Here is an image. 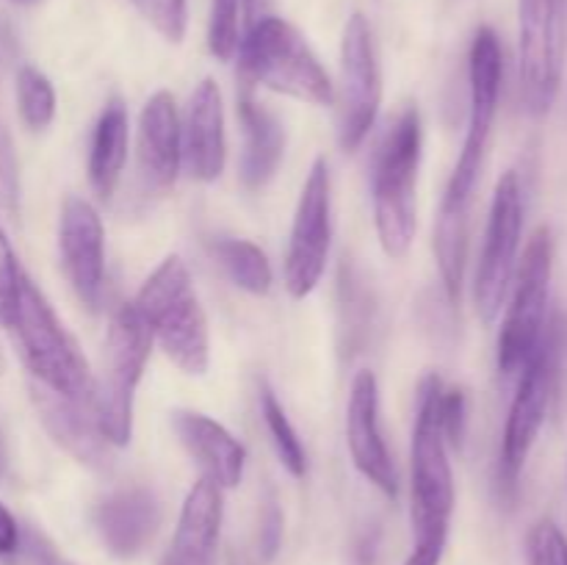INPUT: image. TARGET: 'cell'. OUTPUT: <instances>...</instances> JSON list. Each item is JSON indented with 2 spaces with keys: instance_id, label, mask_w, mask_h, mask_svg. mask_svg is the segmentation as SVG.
<instances>
[{
  "instance_id": "6da1fadb",
  "label": "cell",
  "mask_w": 567,
  "mask_h": 565,
  "mask_svg": "<svg viewBox=\"0 0 567 565\" xmlns=\"http://www.w3.org/2000/svg\"><path fill=\"white\" fill-rule=\"evenodd\" d=\"M468 81H471V109L468 131H465L463 150L449 177L446 197L441 203V216L435 227V255L441 266L443 286L452 302H457L463 291L465 275V242H468V208L474 197L476 181H480L482 161H485L487 144H491L493 125L498 114V97H502L504 81V53L498 33L482 25L471 42L468 55Z\"/></svg>"
},
{
  "instance_id": "7a4b0ae2",
  "label": "cell",
  "mask_w": 567,
  "mask_h": 565,
  "mask_svg": "<svg viewBox=\"0 0 567 565\" xmlns=\"http://www.w3.org/2000/svg\"><path fill=\"white\" fill-rule=\"evenodd\" d=\"M133 308L147 325L153 343L183 371L203 377L210 366V336L192 271L181 255H169L142 282Z\"/></svg>"
},
{
  "instance_id": "3957f363",
  "label": "cell",
  "mask_w": 567,
  "mask_h": 565,
  "mask_svg": "<svg viewBox=\"0 0 567 565\" xmlns=\"http://www.w3.org/2000/svg\"><path fill=\"white\" fill-rule=\"evenodd\" d=\"M424 127L415 105L404 109L388 127L374 158V225L377 238L388 258H404L413 247L419 216H415V183H419Z\"/></svg>"
},
{
  "instance_id": "277c9868",
  "label": "cell",
  "mask_w": 567,
  "mask_h": 565,
  "mask_svg": "<svg viewBox=\"0 0 567 565\" xmlns=\"http://www.w3.org/2000/svg\"><path fill=\"white\" fill-rule=\"evenodd\" d=\"M238 70L247 86H266L310 105L336 103V86L302 33L282 17H264L238 42Z\"/></svg>"
},
{
  "instance_id": "5b68a950",
  "label": "cell",
  "mask_w": 567,
  "mask_h": 565,
  "mask_svg": "<svg viewBox=\"0 0 567 565\" xmlns=\"http://www.w3.org/2000/svg\"><path fill=\"white\" fill-rule=\"evenodd\" d=\"M9 330L33 382L70 399H92L94 371L89 369L75 338L64 330L55 310L28 275L22 280Z\"/></svg>"
},
{
  "instance_id": "8992f818",
  "label": "cell",
  "mask_w": 567,
  "mask_h": 565,
  "mask_svg": "<svg viewBox=\"0 0 567 565\" xmlns=\"http://www.w3.org/2000/svg\"><path fill=\"white\" fill-rule=\"evenodd\" d=\"M563 321L554 316L548 319L540 343L518 371L513 404H509L507 424H504L502 449H498V491L504 499H515L520 485V474L526 469L537 435L546 424L554 391H557L559 358H563Z\"/></svg>"
},
{
  "instance_id": "52a82bcc",
  "label": "cell",
  "mask_w": 567,
  "mask_h": 565,
  "mask_svg": "<svg viewBox=\"0 0 567 565\" xmlns=\"http://www.w3.org/2000/svg\"><path fill=\"white\" fill-rule=\"evenodd\" d=\"M441 393L443 382L437 374H426L419 388V413L413 427V537L432 541L449 537L454 502V471L449 460V443L441 427Z\"/></svg>"
},
{
  "instance_id": "ba28073f",
  "label": "cell",
  "mask_w": 567,
  "mask_h": 565,
  "mask_svg": "<svg viewBox=\"0 0 567 565\" xmlns=\"http://www.w3.org/2000/svg\"><path fill=\"white\" fill-rule=\"evenodd\" d=\"M150 349H153V336L138 310L133 308V302L120 305L111 319L92 388L94 415L111 446H127L133 438V402L150 360Z\"/></svg>"
},
{
  "instance_id": "9c48e42d",
  "label": "cell",
  "mask_w": 567,
  "mask_h": 565,
  "mask_svg": "<svg viewBox=\"0 0 567 565\" xmlns=\"http://www.w3.org/2000/svg\"><path fill=\"white\" fill-rule=\"evenodd\" d=\"M554 275V238L548 227H537L515 266L509 286L507 314L498 330V369L513 377L524 369L526 360L540 343L548 327V299H551Z\"/></svg>"
},
{
  "instance_id": "30bf717a",
  "label": "cell",
  "mask_w": 567,
  "mask_h": 565,
  "mask_svg": "<svg viewBox=\"0 0 567 565\" xmlns=\"http://www.w3.org/2000/svg\"><path fill=\"white\" fill-rule=\"evenodd\" d=\"M567 61V0H518V83L535 120L554 109Z\"/></svg>"
},
{
  "instance_id": "8fae6325",
  "label": "cell",
  "mask_w": 567,
  "mask_h": 565,
  "mask_svg": "<svg viewBox=\"0 0 567 565\" xmlns=\"http://www.w3.org/2000/svg\"><path fill=\"white\" fill-rule=\"evenodd\" d=\"M520 236H524V186L518 172L498 177L487 214L485 244L480 253L474 282V302L482 325H493L502 316L518 266Z\"/></svg>"
},
{
  "instance_id": "7c38bea8",
  "label": "cell",
  "mask_w": 567,
  "mask_h": 565,
  "mask_svg": "<svg viewBox=\"0 0 567 565\" xmlns=\"http://www.w3.org/2000/svg\"><path fill=\"white\" fill-rule=\"evenodd\" d=\"M332 244V194L327 161L319 158L310 166V175L299 194L293 214L291 236H288L282 280L293 299H305L316 291L327 269Z\"/></svg>"
},
{
  "instance_id": "4fadbf2b",
  "label": "cell",
  "mask_w": 567,
  "mask_h": 565,
  "mask_svg": "<svg viewBox=\"0 0 567 565\" xmlns=\"http://www.w3.org/2000/svg\"><path fill=\"white\" fill-rule=\"evenodd\" d=\"M382 103V75L374 33L363 14L349 17L341 39V138L343 150H358L374 127Z\"/></svg>"
},
{
  "instance_id": "5bb4252c",
  "label": "cell",
  "mask_w": 567,
  "mask_h": 565,
  "mask_svg": "<svg viewBox=\"0 0 567 565\" xmlns=\"http://www.w3.org/2000/svg\"><path fill=\"white\" fill-rule=\"evenodd\" d=\"M61 266L86 308H97L105 282V233L97 208L83 197H66L59 219Z\"/></svg>"
},
{
  "instance_id": "9a60e30c",
  "label": "cell",
  "mask_w": 567,
  "mask_h": 565,
  "mask_svg": "<svg viewBox=\"0 0 567 565\" xmlns=\"http://www.w3.org/2000/svg\"><path fill=\"white\" fill-rule=\"evenodd\" d=\"M347 446L354 469L385 496L396 499L399 474L380 427V386H377L374 371L369 369H360L349 388Z\"/></svg>"
},
{
  "instance_id": "2e32d148",
  "label": "cell",
  "mask_w": 567,
  "mask_h": 565,
  "mask_svg": "<svg viewBox=\"0 0 567 565\" xmlns=\"http://www.w3.org/2000/svg\"><path fill=\"white\" fill-rule=\"evenodd\" d=\"M31 399L37 404V413L42 419L44 430L50 432V438L61 449H66L78 463L89 465V469H109L111 443L100 432L92 399H70L33 380Z\"/></svg>"
},
{
  "instance_id": "e0dca14e",
  "label": "cell",
  "mask_w": 567,
  "mask_h": 565,
  "mask_svg": "<svg viewBox=\"0 0 567 565\" xmlns=\"http://www.w3.org/2000/svg\"><path fill=\"white\" fill-rule=\"evenodd\" d=\"M183 131V166L199 183H214L227 164L225 103L216 81L205 78L194 89L181 120Z\"/></svg>"
},
{
  "instance_id": "ac0fdd59",
  "label": "cell",
  "mask_w": 567,
  "mask_h": 565,
  "mask_svg": "<svg viewBox=\"0 0 567 565\" xmlns=\"http://www.w3.org/2000/svg\"><path fill=\"white\" fill-rule=\"evenodd\" d=\"M138 170L155 192H169L183 166V131L169 92H155L138 114Z\"/></svg>"
},
{
  "instance_id": "d6986e66",
  "label": "cell",
  "mask_w": 567,
  "mask_h": 565,
  "mask_svg": "<svg viewBox=\"0 0 567 565\" xmlns=\"http://www.w3.org/2000/svg\"><path fill=\"white\" fill-rule=\"evenodd\" d=\"M221 518H225L221 487L210 476H203L186 493L175 541H172V554L166 559L172 565H216Z\"/></svg>"
},
{
  "instance_id": "ffe728a7",
  "label": "cell",
  "mask_w": 567,
  "mask_h": 565,
  "mask_svg": "<svg viewBox=\"0 0 567 565\" xmlns=\"http://www.w3.org/2000/svg\"><path fill=\"white\" fill-rule=\"evenodd\" d=\"M105 548L116 557H136L161 524V504L147 487H127L105 496L94 510Z\"/></svg>"
},
{
  "instance_id": "44dd1931",
  "label": "cell",
  "mask_w": 567,
  "mask_h": 565,
  "mask_svg": "<svg viewBox=\"0 0 567 565\" xmlns=\"http://www.w3.org/2000/svg\"><path fill=\"white\" fill-rule=\"evenodd\" d=\"M175 432L183 446L205 469V476L216 482L221 491L241 485L244 465H247V449L230 430L205 413L194 410H177Z\"/></svg>"
},
{
  "instance_id": "7402d4cb",
  "label": "cell",
  "mask_w": 567,
  "mask_h": 565,
  "mask_svg": "<svg viewBox=\"0 0 567 565\" xmlns=\"http://www.w3.org/2000/svg\"><path fill=\"white\" fill-rule=\"evenodd\" d=\"M238 116L244 125V153H241V181L247 188H264L275 177L286 153V131L280 120L252 97L249 86L238 97Z\"/></svg>"
},
{
  "instance_id": "603a6c76",
  "label": "cell",
  "mask_w": 567,
  "mask_h": 565,
  "mask_svg": "<svg viewBox=\"0 0 567 565\" xmlns=\"http://www.w3.org/2000/svg\"><path fill=\"white\" fill-rule=\"evenodd\" d=\"M127 144H131L127 109L120 97H111L94 125L92 150H89V183L100 199L114 197L127 164Z\"/></svg>"
},
{
  "instance_id": "cb8c5ba5",
  "label": "cell",
  "mask_w": 567,
  "mask_h": 565,
  "mask_svg": "<svg viewBox=\"0 0 567 565\" xmlns=\"http://www.w3.org/2000/svg\"><path fill=\"white\" fill-rule=\"evenodd\" d=\"M210 255L241 291L255 294V297L269 294L275 271H271L269 258L258 244L244 242V238H216L210 244Z\"/></svg>"
},
{
  "instance_id": "d4e9b609",
  "label": "cell",
  "mask_w": 567,
  "mask_h": 565,
  "mask_svg": "<svg viewBox=\"0 0 567 565\" xmlns=\"http://www.w3.org/2000/svg\"><path fill=\"white\" fill-rule=\"evenodd\" d=\"M260 413H264L266 430H269L271 443H275V452L280 458V463L286 465L288 474L302 480L308 474V454H305L302 441H299L297 430L288 421L286 408L280 404V399L275 397L269 386H260Z\"/></svg>"
},
{
  "instance_id": "484cf974",
  "label": "cell",
  "mask_w": 567,
  "mask_h": 565,
  "mask_svg": "<svg viewBox=\"0 0 567 565\" xmlns=\"http://www.w3.org/2000/svg\"><path fill=\"white\" fill-rule=\"evenodd\" d=\"M17 109L31 131H44L55 116V89L44 72L25 64L17 72Z\"/></svg>"
},
{
  "instance_id": "4316f807",
  "label": "cell",
  "mask_w": 567,
  "mask_h": 565,
  "mask_svg": "<svg viewBox=\"0 0 567 565\" xmlns=\"http://www.w3.org/2000/svg\"><path fill=\"white\" fill-rule=\"evenodd\" d=\"M241 42V0H214L208 22V48L219 61H230Z\"/></svg>"
},
{
  "instance_id": "83f0119b",
  "label": "cell",
  "mask_w": 567,
  "mask_h": 565,
  "mask_svg": "<svg viewBox=\"0 0 567 565\" xmlns=\"http://www.w3.org/2000/svg\"><path fill=\"white\" fill-rule=\"evenodd\" d=\"M166 42H183L186 37V0H127Z\"/></svg>"
},
{
  "instance_id": "f1b7e54d",
  "label": "cell",
  "mask_w": 567,
  "mask_h": 565,
  "mask_svg": "<svg viewBox=\"0 0 567 565\" xmlns=\"http://www.w3.org/2000/svg\"><path fill=\"white\" fill-rule=\"evenodd\" d=\"M529 565H567V537L551 518L537 521L526 537Z\"/></svg>"
},
{
  "instance_id": "f546056e",
  "label": "cell",
  "mask_w": 567,
  "mask_h": 565,
  "mask_svg": "<svg viewBox=\"0 0 567 565\" xmlns=\"http://www.w3.org/2000/svg\"><path fill=\"white\" fill-rule=\"evenodd\" d=\"M22 280H25V271H22L20 260L11 249V242L6 238L3 227H0V325L3 327H9L11 319H14Z\"/></svg>"
},
{
  "instance_id": "4dcf8cb0",
  "label": "cell",
  "mask_w": 567,
  "mask_h": 565,
  "mask_svg": "<svg viewBox=\"0 0 567 565\" xmlns=\"http://www.w3.org/2000/svg\"><path fill=\"white\" fill-rule=\"evenodd\" d=\"M441 427L449 446H463L465 427H468V397L463 388H449L441 393Z\"/></svg>"
},
{
  "instance_id": "1f68e13d",
  "label": "cell",
  "mask_w": 567,
  "mask_h": 565,
  "mask_svg": "<svg viewBox=\"0 0 567 565\" xmlns=\"http://www.w3.org/2000/svg\"><path fill=\"white\" fill-rule=\"evenodd\" d=\"M282 537V515L275 504H269L264 521H260V548H264V557H275L277 548H280Z\"/></svg>"
},
{
  "instance_id": "d6a6232c",
  "label": "cell",
  "mask_w": 567,
  "mask_h": 565,
  "mask_svg": "<svg viewBox=\"0 0 567 565\" xmlns=\"http://www.w3.org/2000/svg\"><path fill=\"white\" fill-rule=\"evenodd\" d=\"M20 526H17L11 510L0 502V557H14L20 552Z\"/></svg>"
},
{
  "instance_id": "836d02e7",
  "label": "cell",
  "mask_w": 567,
  "mask_h": 565,
  "mask_svg": "<svg viewBox=\"0 0 567 565\" xmlns=\"http://www.w3.org/2000/svg\"><path fill=\"white\" fill-rule=\"evenodd\" d=\"M446 552V537H432V541H415L413 552L404 559V565H441Z\"/></svg>"
},
{
  "instance_id": "e575fe53",
  "label": "cell",
  "mask_w": 567,
  "mask_h": 565,
  "mask_svg": "<svg viewBox=\"0 0 567 565\" xmlns=\"http://www.w3.org/2000/svg\"><path fill=\"white\" fill-rule=\"evenodd\" d=\"M11 158H9V142L0 133V199L11 197Z\"/></svg>"
},
{
  "instance_id": "d590c367",
  "label": "cell",
  "mask_w": 567,
  "mask_h": 565,
  "mask_svg": "<svg viewBox=\"0 0 567 565\" xmlns=\"http://www.w3.org/2000/svg\"><path fill=\"white\" fill-rule=\"evenodd\" d=\"M11 3H17V6H33V3H39V0H11Z\"/></svg>"
},
{
  "instance_id": "8d00e7d4",
  "label": "cell",
  "mask_w": 567,
  "mask_h": 565,
  "mask_svg": "<svg viewBox=\"0 0 567 565\" xmlns=\"http://www.w3.org/2000/svg\"><path fill=\"white\" fill-rule=\"evenodd\" d=\"M3 369H6V360H3V349H0V374H3Z\"/></svg>"
},
{
  "instance_id": "74e56055",
  "label": "cell",
  "mask_w": 567,
  "mask_h": 565,
  "mask_svg": "<svg viewBox=\"0 0 567 565\" xmlns=\"http://www.w3.org/2000/svg\"><path fill=\"white\" fill-rule=\"evenodd\" d=\"M53 565H70V563H59V559H55V563Z\"/></svg>"
},
{
  "instance_id": "f35d334b",
  "label": "cell",
  "mask_w": 567,
  "mask_h": 565,
  "mask_svg": "<svg viewBox=\"0 0 567 565\" xmlns=\"http://www.w3.org/2000/svg\"><path fill=\"white\" fill-rule=\"evenodd\" d=\"M0 469H3V454H0Z\"/></svg>"
},
{
  "instance_id": "ab89813d",
  "label": "cell",
  "mask_w": 567,
  "mask_h": 565,
  "mask_svg": "<svg viewBox=\"0 0 567 565\" xmlns=\"http://www.w3.org/2000/svg\"><path fill=\"white\" fill-rule=\"evenodd\" d=\"M164 565H172V563H169V559H166V563H164Z\"/></svg>"
}]
</instances>
